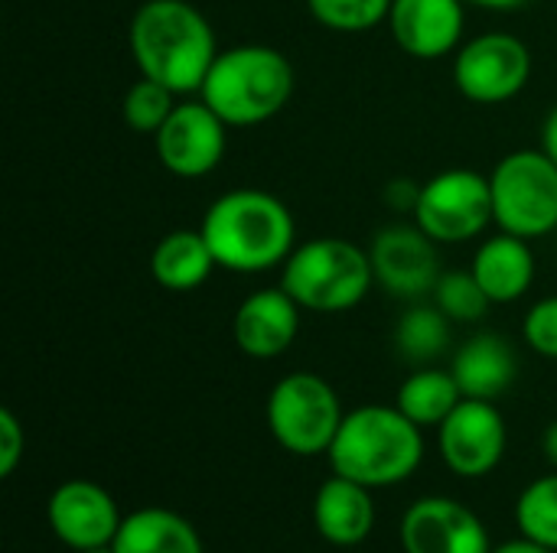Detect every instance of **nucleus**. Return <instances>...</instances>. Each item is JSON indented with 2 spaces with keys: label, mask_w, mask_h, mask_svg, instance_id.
Segmentation results:
<instances>
[{
  "label": "nucleus",
  "mask_w": 557,
  "mask_h": 553,
  "mask_svg": "<svg viewBox=\"0 0 557 553\" xmlns=\"http://www.w3.org/2000/svg\"><path fill=\"white\" fill-rule=\"evenodd\" d=\"M509 447L506 420L496 401L463 398L450 417L437 427V450L444 466L460 479H483L490 476Z\"/></svg>",
  "instance_id": "obj_10"
},
{
  "label": "nucleus",
  "mask_w": 557,
  "mask_h": 553,
  "mask_svg": "<svg viewBox=\"0 0 557 553\" xmlns=\"http://www.w3.org/2000/svg\"><path fill=\"white\" fill-rule=\"evenodd\" d=\"M180 95L170 91L166 85L153 81V78H137L127 91H124V101H121V117L131 130L137 134H157L166 117L173 114V108L180 104L176 101Z\"/></svg>",
  "instance_id": "obj_26"
},
{
  "label": "nucleus",
  "mask_w": 557,
  "mask_h": 553,
  "mask_svg": "<svg viewBox=\"0 0 557 553\" xmlns=\"http://www.w3.org/2000/svg\"><path fill=\"white\" fill-rule=\"evenodd\" d=\"M516 525L522 538H532L557 553V473L525 486L516 502Z\"/></svg>",
  "instance_id": "obj_24"
},
{
  "label": "nucleus",
  "mask_w": 557,
  "mask_h": 553,
  "mask_svg": "<svg viewBox=\"0 0 557 553\" xmlns=\"http://www.w3.org/2000/svg\"><path fill=\"white\" fill-rule=\"evenodd\" d=\"M493 553H555L552 548L532 541V538H519V541H506L499 548H493Z\"/></svg>",
  "instance_id": "obj_32"
},
{
  "label": "nucleus",
  "mask_w": 557,
  "mask_h": 553,
  "mask_svg": "<svg viewBox=\"0 0 557 553\" xmlns=\"http://www.w3.org/2000/svg\"><path fill=\"white\" fill-rule=\"evenodd\" d=\"M450 319L434 306V303H421L414 300L398 326H395V345L398 352L414 362V365H431L434 359H441L450 345Z\"/></svg>",
  "instance_id": "obj_23"
},
{
  "label": "nucleus",
  "mask_w": 557,
  "mask_h": 553,
  "mask_svg": "<svg viewBox=\"0 0 557 553\" xmlns=\"http://www.w3.org/2000/svg\"><path fill=\"white\" fill-rule=\"evenodd\" d=\"M23 447H26L23 427H20L16 414L10 407H3L0 411V476H13V469L23 460Z\"/></svg>",
  "instance_id": "obj_29"
},
{
  "label": "nucleus",
  "mask_w": 557,
  "mask_h": 553,
  "mask_svg": "<svg viewBox=\"0 0 557 553\" xmlns=\"http://www.w3.org/2000/svg\"><path fill=\"white\" fill-rule=\"evenodd\" d=\"M215 267L219 264H215L199 228L196 231L176 228V231L163 235L150 254V274L170 293H189V290L202 287Z\"/></svg>",
  "instance_id": "obj_20"
},
{
  "label": "nucleus",
  "mask_w": 557,
  "mask_h": 553,
  "mask_svg": "<svg viewBox=\"0 0 557 553\" xmlns=\"http://www.w3.org/2000/svg\"><path fill=\"white\" fill-rule=\"evenodd\" d=\"M470 271L486 290V297L493 300V306L516 303L529 293L535 280V254L525 238L496 231L486 241H480Z\"/></svg>",
  "instance_id": "obj_18"
},
{
  "label": "nucleus",
  "mask_w": 557,
  "mask_h": 553,
  "mask_svg": "<svg viewBox=\"0 0 557 553\" xmlns=\"http://www.w3.org/2000/svg\"><path fill=\"white\" fill-rule=\"evenodd\" d=\"M300 332V303L284 287L248 293L232 316V339L248 359L284 355Z\"/></svg>",
  "instance_id": "obj_16"
},
{
  "label": "nucleus",
  "mask_w": 557,
  "mask_h": 553,
  "mask_svg": "<svg viewBox=\"0 0 557 553\" xmlns=\"http://www.w3.org/2000/svg\"><path fill=\"white\" fill-rule=\"evenodd\" d=\"M228 124L199 98V101H180L166 124L153 134L157 160L166 173L180 179H202L209 176L228 143Z\"/></svg>",
  "instance_id": "obj_11"
},
{
  "label": "nucleus",
  "mask_w": 557,
  "mask_h": 553,
  "mask_svg": "<svg viewBox=\"0 0 557 553\" xmlns=\"http://www.w3.org/2000/svg\"><path fill=\"white\" fill-rule=\"evenodd\" d=\"M493 225L525 241L557 228V163L539 150L506 153L493 173Z\"/></svg>",
  "instance_id": "obj_6"
},
{
  "label": "nucleus",
  "mask_w": 557,
  "mask_h": 553,
  "mask_svg": "<svg viewBox=\"0 0 557 553\" xmlns=\"http://www.w3.org/2000/svg\"><path fill=\"white\" fill-rule=\"evenodd\" d=\"M343 417L336 388L313 372H290L268 394V430L294 456H326Z\"/></svg>",
  "instance_id": "obj_7"
},
{
  "label": "nucleus",
  "mask_w": 557,
  "mask_h": 553,
  "mask_svg": "<svg viewBox=\"0 0 557 553\" xmlns=\"http://www.w3.org/2000/svg\"><path fill=\"white\" fill-rule=\"evenodd\" d=\"M281 287L310 313H346L375 287L372 257L349 238L320 235L290 251L281 267Z\"/></svg>",
  "instance_id": "obj_5"
},
{
  "label": "nucleus",
  "mask_w": 557,
  "mask_h": 553,
  "mask_svg": "<svg viewBox=\"0 0 557 553\" xmlns=\"http://www.w3.org/2000/svg\"><path fill=\"white\" fill-rule=\"evenodd\" d=\"M542 150L557 163V104L548 111V117L542 124Z\"/></svg>",
  "instance_id": "obj_31"
},
{
  "label": "nucleus",
  "mask_w": 557,
  "mask_h": 553,
  "mask_svg": "<svg viewBox=\"0 0 557 553\" xmlns=\"http://www.w3.org/2000/svg\"><path fill=\"white\" fill-rule=\"evenodd\" d=\"M330 469L366 489L408 482L424 463V433L392 404H366L343 417L326 453Z\"/></svg>",
  "instance_id": "obj_3"
},
{
  "label": "nucleus",
  "mask_w": 557,
  "mask_h": 553,
  "mask_svg": "<svg viewBox=\"0 0 557 553\" xmlns=\"http://www.w3.org/2000/svg\"><path fill=\"white\" fill-rule=\"evenodd\" d=\"M82 553H114V548H95V551H82Z\"/></svg>",
  "instance_id": "obj_35"
},
{
  "label": "nucleus",
  "mask_w": 557,
  "mask_h": 553,
  "mask_svg": "<svg viewBox=\"0 0 557 553\" xmlns=\"http://www.w3.org/2000/svg\"><path fill=\"white\" fill-rule=\"evenodd\" d=\"M46 521L69 551L82 553L111 548L124 518L101 486L88 479H69L55 486V492L49 495Z\"/></svg>",
  "instance_id": "obj_14"
},
{
  "label": "nucleus",
  "mask_w": 557,
  "mask_h": 553,
  "mask_svg": "<svg viewBox=\"0 0 557 553\" xmlns=\"http://www.w3.org/2000/svg\"><path fill=\"white\" fill-rule=\"evenodd\" d=\"M111 548L114 553H206L199 531L170 508L131 512Z\"/></svg>",
  "instance_id": "obj_21"
},
{
  "label": "nucleus",
  "mask_w": 557,
  "mask_h": 553,
  "mask_svg": "<svg viewBox=\"0 0 557 553\" xmlns=\"http://www.w3.org/2000/svg\"><path fill=\"white\" fill-rule=\"evenodd\" d=\"M463 0H392L388 29L401 52L421 62L444 59L463 46Z\"/></svg>",
  "instance_id": "obj_15"
},
{
  "label": "nucleus",
  "mask_w": 557,
  "mask_h": 553,
  "mask_svg": "<svg viewBox=\"0 0 557 553\" xmlns=\"http://www.w3.org/2000/svg\"><path fill=\"white\" fill-rule=\"evenodd\" d=\"M418 192H421L418 183H411V179H395V183H388V189H385V202H388L392 209H398V212H414Z\"/></svg>",
  "instance_id": "obj_30"
},
{
  "label": "nucleus",
  "mask_w": 557,
  "mask_h": 553,
  "mask_svg": "<svg viewBox=\"0 0 557 553\" xmlns=\"http://www.w3.org/2000/svg\"><path fill=\"white\" fill-rule=\"evenodd\" d=\"M450 372H454L463 398L496 401L499 394H506L512 388L519 362H516L512 345L503 336L480 332L457 349Z\"/></svg>",
  "instance_id": "obj_19"
},
{
  "label": "nucleus",
  "mask_w": 557,
  "mask_h": 553,
  "mask_svg": "<svg viewBox=\"0 0 557 553\" xmlns=\"http://www.w3.org/2000/svg\"><path fill=\"white\" fill-rule=\"evenodd\" d=\"M127 46L137 72L176 95L199 91L219 55L212 23L189 0H144L131 16Z\"/></svg>",
  "instance_id": "obj_1"
},
{
  "label": "nucleus",
  "mask_w": 557,
  "mask_h": 553,
  "mask_svg": "<svg viewBox=\"0 0 557 553\" xmlns=\"http://www.w3.org/2000/svg\"><path fill=\"white\" fill-rule=\"evenodd\" d=\"M431 303L450 323H480L493 306V300L473 277V271H444L431 290Z\"/></svg>",
  "instance_id": "obj_25"
},
{
  "label": "nucleus",
  "mask_w": 557,
  "mask_h": 553,
  "mask_svg": "<svg viewBox=\"0 0 557 553\" xmlns=\"http://www.w3.org/2000/svg\"><path fill=\"white\" fill-rule=\"evenodd\" d=\"M215 264L232 274H261L284 267L297 248L290 209L264 189H232L219 196L199 225Z\"/></svg>",
  "instance_id": "obj_2"
},
{
  "label": "nucleus",
  "mask_w": 557,
  "mask_h": 553,
  "mask_svg": "<svg viewBox=\"0 0 557 553\" xmlns=\"http://www.w3.org/2000/svg\"><path fill=\"white\" fill-rule=\"evenodd\" d=\"M522 339H525V345L535 355L557 362V297L539 300L525 313V319H522Z\"/></svg>",
  "instance_id": "obj_28"
},
{
  "label": "nucleus",
  "mask_w": 557,
  "mask_h": 553,
  "mask_svg": "<svg viewBox=\"0 0 557 553\" xmlns=\"http://www.w3.org/2000/svg\"><path fill=\"white\" fill-rule=\"evenodd\" d=\"M460 401H463V391L450 368L444 372L434 365H421L401 381L395 407L408 420H414L421 430H428V427H441Z\"/></svg>",
  "instance_id": "obj_22"
},
{
  "label": "nucleus",
  "mask_w": 557,
  "mask_h": 553,
  "mask_svg": "<svg viewBox=\"0 0 557 553\" xmlns=\"http://www.w3.org/2000/svg\"><path fill=\"white\" fill-rule=\"evenodd\" d=\"M414 225L437 244H467L493 225L490 176L476 169H444L421 183Z\"/></svg>",
  "instance_id": "obj_8"
},
{
  "label": "nucleus",
  "mask_w": 557,
  "mask_h": 553,
  "mask_svg": "<svg viewBox=\"0 0 557 553\" xmlns=\"http://www.w3.org/2000/svg\"><path fill=\"white\" fill-rule=\"evenodd\" d=\"M467 7H480V10H496V13H512L529 7L532 0H463Z\"/></svg>",
  "instance_id": "obj_33"
},
{
  "label": "nucleus",
  "mask_w": 557,
  "mask_h": 553,
  "mask_svg": "<svg viewBox=\"0 0 557 553\" xmlns=\"http://www.w3.org/2000/svg\"><path fill=\"white\" fill-rule=\"evenodd\" d=\"M313 528L333 548L366 544L375 528L372 489L333 473L313 495Z\"/></svg>",
  "instance_id": "obj_17"
},
{
  "label": "nucleus",
  "mask_w": 557,
  "mask_h": 553,
  "mask_svg": "<svg viewBox=\"0 0 557 553\" xmlns=\"http://www.w3.org/2000/svg\"><path fill=\"white\" fill-rule=\"evenodd\" d=\"M542 453H545V460L552 463V469L557 473V420L548 424L545 433H542Z\"/></svg>",
  "instance_id": "obj_34"
},
{
  "label": "nucleus",
  "mask_w": 557,
  "mask_h": 553,
  "mask_svg": "<svg viewBox=\"0 0 557 553\" xmlns=\"http://www.w3.org/2000/svg\"><path fill=\"white\" fill-rule=\"evenodd\" d=\"M307 10L333 33H369L388 23L392 0H307Z\"/></svg>",
  "instance_id": "obj_27"
},
{
  "label": "nucleus",
  "mask_w": 557,
  "mask_h": 553,
  "mask_svg": "<svg viewBox=\"0 0 557 553\" xmlns=\"http://www.w3.org/2000/svg\"><path fill=\"white\" fill-rule=\"evenodd\" d=\"M398 538L405 553H493L490 531L480 515L444 495L411 502L401 515Z\"/></svg>",
  "instance_id": "obj_13"
},
{
  "label": "nucleus",
  "mask_w": 557,
  "mask_h": 553,
  "mask_svg": "<svg viewBox=\"0 0 557 553\" xmlns=\"http://www.w3.org/2000/svg\"><path fill=\"white\" fill-rule=\"evenodd\" d=\"M294 85V65L281 49L245 42L215 55L199 98L228 127H258L287 108Z\"/></svg>",
  "instance_id": "obj_4"
},
{
  "label": "nucleus",
  "mask_w": 557,
  "mask_h": 553,
  "mask_svg": "<svg viewBox=\"0 0 557 553\" xmlns=\"http://www.w3.org/2000/svg\"><path fill=\"white\" fill-rule=\"evenodd\" d=\"M529 78L532 49L512 33H480L454 52V85L473 104L512 101Z\"/></svg>",
  "instance_id": "obj_9"
},
{
  "label": "nucleus",
  "mask_w": 557,
  "mask_h": 553,
  "mask_svg": "<svg viewBox=\"0 0 557 553\" xmlns=\"http://www.w3.org/2000/svg\"><path fill=\"white\" fill-rule=\"evenodd\" d=\"M437 248L441 244L431 235H424L418 225L382 228L369 244L375 284L385 293L398 300H411V303L431 297L437 277L444 274Z\"/></svg>",
  "instance_id": "obj_12"
}]
</instances>
